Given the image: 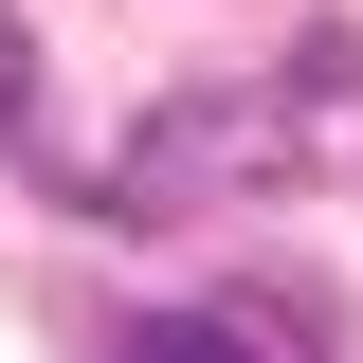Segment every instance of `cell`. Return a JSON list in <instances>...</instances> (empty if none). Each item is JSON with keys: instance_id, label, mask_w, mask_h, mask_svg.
I'll list each match as a JSON object with an SVG mask.
<instances>
[{"instance_id": "obj_1", "label": "cell", "mask_w": 363, "mask_h": 363, "mask_svg": "<svg viewBox=\"0 0 363 363\" xmlns=\"http://www.w3.org/2000/svg\"><path fill=\"white\" fill-rule=\"evenodd\" d=\"M109 363H309V345H291L272 309H128Z\"/></svg>"}, {"instance_id": "obj_2", "label": "cell", "mask_w": 363, "mask_h": 363, "mask_svg": "<svg viewBox=\"0 0 363 363\" xmlns=\"http://www.w3.org/2000/svg\"><path fill=\"white\" fill-rule=\"evenodd\" d=\"M0 128H37V37H18V0H0Z\"/></svg>"}]
</instances>
